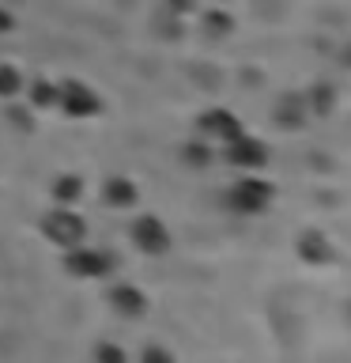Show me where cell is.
Returning a JSON list of instances; mask_svg holds the SVG:
<instances>
[{
  "instance_id": "obj_12",
  "label": "cell",
  "mask_w": 351,
  "mask_h": 363,
  "mask_svg": "<svg viewBox=\"0 0 351 363\" xmlns=\"http://www.w3.org/2000/svg\"><path fill=\"white\" fill-rule=\"evenodd\" d=\"M79 193H84V182H79V174H61L53 182V197L57 204H76Z\"/></svg>"
},
{
  "instance_id": "obj_2",
  "label": "cell",
  "mask_w": 351,
  "mask_h": 363,
  "mask_svg": "<svg viewBox=\"0 0 351 363\" xmlns=\"http://www.w3.org/2000/svg\"><path fill=\"white\" fill-rule=\"evenodd\" d=\"M226 201H231L234 212L257 216V212L268 208L272 186H268V182H260V178H242V182H234V189H231V197H226Z\"/></svg>"
},
{
  "instance_id": "obj_4",
  "label": "cell",
  "mask_w": 351,
  "mask_h": 363,
  "mask_svg": "<svg viewBox=\"0 0 351 363\" xmlns=\"http://www.w3.org/2000/svg\"><path fill=\"white\" fill-rule=\"evenodd\" d=\"M132 242L144 250V254H166L170 246V231L159 216H136L132 220Z\"/></svg>"
},
{
  "instance_id": "obj_3",
  "label": "cell",
  "mask_w": 351,
  "mask_h": 363,
  "mask_svg": "<svg viewBox=\"0 0 351 363\" xmlns=\"http://www.w3.org/2000/svg\"><path fill=\"white\" fill-rule=\"evenodd\" d=\"M64 269L72 272V277H106V272L113 269V257L110 254H102V250H87V246H72L64 254Z\"/></svg>"
},
{
  "instance_id": "obj_11",
  "label": "cell",
  "mask_w": 351,
  "mask_h": 363,
  "mask_svg": "<svg viewBox=\"0 0 351 363\" xmlns=\"http://www.w3.org/2000/svg\"><path fill=\"white\" fill-rule=\"evenodd\" d=\"M102 193H106V201L113 204V208H132V204H136V186H132L129 178H121V174L106 178Z\"/></svg>"
},
{
  "instance_id": "obj_14",
  "label": "cell",
  "mask_w": 351,
  "mask_h": 363,
  "mask_svg": "<svg viewBox=\"0 0 351 363\" xmlns=\"http://www.w3.org/2000/svg\"><path fill=\"white\" fill-rule=\"evenodd\" d=\"M19 87H23V79H19V72H16V68L0 65V99H11Z\"/></svg>"
},
{
  "instance_id": "obj_6",
  "label": "cell",
  "mask_w": 351,
  "mask_h": 363,
  "mask_svg": "<svg viewBox=\"0 0 351 363\" xmlns=\"http://www.w3.org/2000/svg\"><path fill=\"white\" fill-rule=\"evenodd\" d=\"M226 147V159H231L234 167H249V170H257V167H265L268 163V147H265V140H257V136H234L231 144H223Z\"/></svg>"
},
{
  "instance_id": "obj_16",
  "label": "cell",
  "mask_w": 351,
  "mask_h": 363,
  "mask_svg": "<svg viewBox=\"0 0 351 363\" xmlns=\"http://www.w3.org/2000/svg\"><path fill=\"white\" fill-rule=\"evenodd\" d=\"M30 102H34V106H53V102H57V87L53 84H34Z\"/></svg>"
},
{
  "instance_id": "obj_18",
  "label": "cell",
  "mask_w": 351,
  "mask_h": 363,
  "mask_svg": "<svg viewBox=\"0 0 351 363\" xmlns=\"http://www.w3.org/2000/svg\"><path fill=\"white\" fill-rule=\"evenodd\" d=\"M140 359H144V363H174V356H170L166 348H159V345H147Z\"/></svg>"
},
{
  "instance_id": "obj_17",
  "label": "cell",
  "mask_w": 351,
  "mask_h": 363,
  "mask_svg": "<svg viewBox=\"0 0 351 363\" xmlns=\"http://www.w3.org/2000/svg\"><path fill=\"white\" fill-rule=\"evenodd\" d=\"M95 356H98V363H129V356H125L117 345H98Z\"/></svg>"
},
{
  "instance_id": "obj_10",
  "label": "cell",
  "mask_w": 351,
  "mask_h": 363,
  "mask_svg": "<svg viewBox=\"0 0 351 363\" xmlns=\"http://www.w3.org/2000/svg\"><path fill=\"white\" fill-rule=\"evenodd\" d=\"M306 99L299 95H287L283 102H276V110H272V118H276V125H283V129H299V125L306 121Z\"/></svg>"
},
{
  "instance_id": "obj_9",
  "label": "cell",
  "mask_w": 351,
  "mask_h": 363,
  "mask_svg": "<svg viewBox=\"0 0 351 363\" xmlns=\"http://www.w3.org/2000/svg\"><path fill=\"white\" fill-rule=\"evenodd\" d=\"M110 303H113V311L125 314V318H140V314L147 311L144 291H140V288H132V284H117V288L110 291Z\"/></svg>"
},
{
  "instance_id": "obj_7",
  "label": "cell",
  "mask_w": 351,
  "mask_h": 363,
  "mask_svg": "<svg viewBox=\"0 0 351 363\" xmlns=\"http://www.w3.org/2000/svg\"><path fill=\"white\" fill-rule=\"evenodd\" d=\"M200 133L219 144H231L234 136H242V121L231 110H208V113H200Z\"/></svg>"
},
{
  "instance_id": "obj_8",
  "label": "cell",
  "mask_w": 351,
  "mask_h": 363,
  "mask_svg": "<svg viewBox=\"0 0 351 363\" xmlns=\"http://www.w3.org/2000/svg\"><path fill=\"white\" fill-rule=\"evenodd\" d=\"M299 257L306 261V265H328V261L336 257V250L321 231H302L299 235Z\"/></svg>"
},
{
  "instance_id": "obj_19",
  "label": "cell",
  "mask_w": 351,
  "mask_h": 363,
  "mask_svg": "<svg viewBox=\"0 0 351 363\" xmlns=\"http://www.w3.org/2000/svg\"><path fill=\"white\" fill-rule=\"evenodd\" d=\"M347 314H351V303H347Z\"/></svg>"
},
{
  "instance_id": "obj_13",
  "label": "cell",
  "mask_w": 351,
  "mask_h": 363,
  "mask_svg": "<svg viewBox=\"0 0 351 363\" xmlns=\"http://www.w3.org/2000/svg\"><path fill=\"white\" fill-rule=\"evenodd\" d=\"M306 110H310V113H328V110H333V87L317 84L310 95H306Z\"/></svg>"
},
{
  "instance_id": "obj_5",
  "label": "cell",
  "mask_w": 351,
  "mask_h": 363,
  "mask_svg": "<svg viewBox=\"0 0 351 363\" xmlns=\"http://www.w3.org/2000/svg\"><path fill=\"white\" fill-rule=\"evenodd\" d=\"M57 106H61L68 118H91V113H98L102 102L87 84H76L72 79V84H64L61 91H57Z\"/></svg>"
},
{
  "instance_id": "obj_15",
  "label": "cell",
  "mask_w": 351,
  "mask_h": 363,
  "mask_svg": "<svg viewBox=\"0 0 351 363\" xmlns=\"http://www.w3.org/2000/svg\"><path fill=\"white\" fill-rule=\"evenodd\" d=\"M181 159L192 167H208L212 163V152H208V144H185L181 147Z\"/></svg>"
},
{
  "instance_id": "obj_1",
  "label": "cell",
  "mask_w": 351,
  "mask_h": 363,
  "mask_svg": "<svg viewBox=\"0 0 351 363\" xmlns=\"http://www.w3.org/2000/svg\"><path fill=\"white\" fill-rule=\"evenodd\" d=\"M42 231L50 235V242H57L61 250H72L84 242V235H87V223L79 220V216L72 208H53V212H45V220H42Z\"/></svg>"
}]
</instances>
